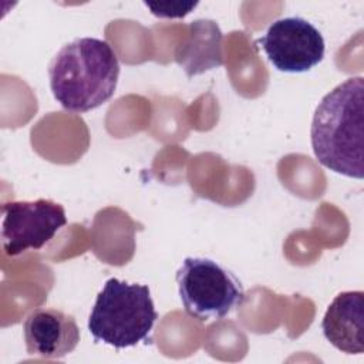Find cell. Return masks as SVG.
<instances>
[{
  "label": "cell",
  "instance_id": "cell-1",
  "mask_svg": "<svg viewBox=\"0 0 364 364\" xmlns=\"http://www.w3.org/2000/svg\"><path fill=\"white\" fill-rule=\"evenodd\" d=\"M311 148L324 168L364 176V78L350 77L318 102L310 128Z\"/></svg>",
  "mask_w": 364,
  "mask_h": 364
},
{
  "label": "cell",
  "instance_id": "cell-2",
  "mask_svg": "<svg viewBox=\"0 0 364 364\" xmlns=\"http://www.w3.org/2000/svg\"><path fill=\"white\" fill-rule=\"evenodd\" d=\"M50 88L55 101L70 112H88L115 92L119 61L101 38L81 37L63 46L48 65Z\"/></svg>",
  "mask_w": 364,
  "mask_h": 364
},
{
  "label": "cell",
  "instance_id": "cell-3",
  "mask_svg": "<svg viewBox=\"0 0 364 364\" xmlns=\"http://www.w3.org/2000/svg\"><path fill=\"white\" fill-rule=\"evenodd\" d=\"M156 318L148 286L111 277L97 294L88 330L97 343L127 348L149 343Z\"/></svg>",
  "mask_w": 364,
  "mask_h": 364
},
{
  "label": "cell",
  "instance_id": "cell-4",
  "mask_svg": "<svg viewBox=\"0 0 364 364\" xmlns=\"http://www.w3.org/2000/svg\"><path fill=\"white\" fill-rule=\"evenodd\" d=\"M176 284L185 311L202 321L223 318L245 301L240 280L208 257H185Z\"/></svg>",
  "mask_w": 364,
  "mask_h": 364
},
{
  "label": "cell",
  "instance_id": "cell-5",
  "mask_svg": "<svg viewBox=\"0 0 364 364\" xmlns=\"http://www.w3.org/2000/svg\"><path fill=\"white\" fill-rule=\"evenodd\" d=\"M1 239L9 256L41 249L67 225L64 208L50 199L11 200L1 206Z\"/></svg>",
  "mask_w": 364,
  "mask_h": 364
},
{
  "label": "cell",
  "instance_id": "cell-6",
  "mask_svg": "<svg viewBox=\"0 0 364 364\" xmlns=\"http://www.w3.org/2000/svg\"><path fill=\"white\" fill-rule=\"evenodd\" d=\"M257 44L273 67L283 73H306L321 63L326 51L321 33L297 16L273 21Z\"/></svg>",
  "mask_w": 364,
  "mask_h": 364
},
{
  "label": "cell",
  "instance_id": "cell-7",
  "mask_svg": "<svg viewBox=\"0 0 364 364\" xmlns=\"http://www.w3.org/2000/svg\"><path fill=\"white\" fill-rule=\"evenodd\" d=\"M26 350L41 358H63L80 343L75 318L57 309L38 307L23 323Z\"/></svg>",
  "mask_w": 364,
  "mask_h": 364
},
{
  "label": "cell",
  "instance_id": "cell-8",
  "mask_svg": "<svg viewBox=\"0 0 364 364\" xmlns=\"http://www.w3.org/2000/svg\"><path fill=\"white\" fill-rule=\"evenodd\" d=\"M321 330L327 341L346 354L364 351V293H338L327 307Z\"/></svg>",
  "mask_w": 364,
  "mask_h": 364
},
{
  "label": "cell",
  "instance_id": "cell-9",
  "mask_svg": "<svg viewBox=\"0 0 364 364\" xmlns=\"http://www.w3.org/2000/svg\"><path fill=\"white\" fill-rule=\"evenodd\" d=\"M189 33L175 51V61L186 75L203 74L223 64V34L213 20L199 18L188 26Z\"/></svg>",
  "mask_w": 364,
  "mask_h": 364
},
{
  "label": "cell",
  "instance_id": "cell-10",
  "mask_svg": "<svg viewBox=\"0 0 364 364\" xmlns=\"http://www.w3.org/2000/svg\"><path fill=\"white\" fill-rule=\"evenodd\" d=\"M151 13L156 17H183L196 6V3H145Z\"/></svg>",
  "mask_w": 364,
  "mask_h": 364
}]
</instances>
